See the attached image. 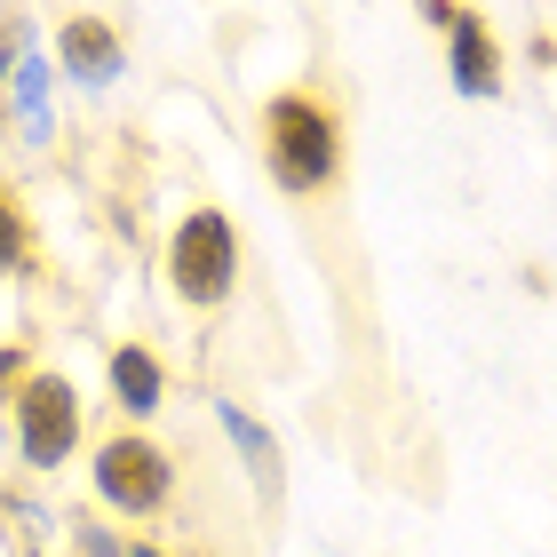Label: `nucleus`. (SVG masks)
Masks as SVG:
<instances>
[{"instance_id": "f257e3e1", "label": "nucleus", "mask_w": 557, "mask_h": 557, "mask_svg": "<svg viewBox=\"0 0 557 557\" xmlns=\"http://www.w3.org/2000/svg\"><path fill=\"white\" fill-rule=\"evenodd\" d=\"M263 136H271V168L287 191H319L326 175H335V128H326V112H311L302 96H278L263 112Z\"/></svg>"}, {"instance_id": "f03ea898", "label": "nucleus", "mask_w": 557, "mask_h": 557, "mask_svg": "<svg viewBox=\"0 0 557 557\" xmlns=\"http://www.w3.org/2000/svg\"><path fill=\"white\" fill-rule=\"evenodd\" d=\"M232 263H239V247H232V223H223L215 208H199L184 232H175L168 271H175V295L184 302H223L232 295Z\"/></svg>"}, {"instance_id": "7ed1b4c3", "label": "nucleus", "mask_w": 557, "mask_h": 557, "mask_svg": "<svg viewBox=\"0 0 557 557\" xmlns=\"http://www.w3.org/2000/svg\"><path fill=\"white\" fill-rule=\"evenodd\" d=\"M72 438H81V407H72V383H57V374H33L16 398V446L33 470H57Z\"/></svg>"}, {"instance_id": "20e7f679", "label": "nucleus", "mask_w": 557, "mask_h": 557, "mask_svg": "<svg viewBox=\"0 0 557 557\" xmlns=\"http://www.w3.org/2000/svg\"><path fill=\"white\" fill-rule=\"evenodd\" d=\"M168 454L144 446V438H112L104 454H96V494L112 502V510H160L168 502Z\"/></svg>"}, {"instance_id": "39448f33", "label": "nucleus", "mask_w": 557, "mask_h": 557, "mask_svg": "<svg viewBox=\"0 0 557 557\" xmlns=\"http://www.w3.org/2000/svg\"><path fill=\"white\" fill-rule=\"evenodd\" d=\"M446 33H454V81H462V96H494V88H502V64H494L486 24H478V16H454Z\"/></svg>"}, {"instance_id": "423d86ee", "label": "nucleus", "mask_w": 557, "mask_h": 557, "mask_svg": "<svg viewBox=\"0 0 557 557\" xmlns=\"http://www.w3.org/2000/svg\"><path fill=\"white\" fill-rule=\"evenodd\" d=\"M64 72H72V81H96V88H104V81H120V40L104 33V24H64Z\"/></svg>"}, {"instance_id": "0eeeda50", "label": "nucleus", "mask_w": 557, "mask_h": 557, "mask_svg": "<svg viewBox=\"0 0 557 557\" xmlns=\"http://www.w3.org/2000/svg\"><path fill=\"white\" fill-rule=\"evenodd\" d=\"M9 112H16L24 144H48V64L33 57V48H24L16 72H9Z\"/></svg>"}, {"instance_id": "6e6552de", "label": "nucleus", "mask_w": 557, "mask_h": 557, "mask_svg": "<svg viewBox=\"0 0 557 557\" xmlns=\"http://www.w3.org/2000/svg\"><path fill=\"white\" fill-rule=\"evenodd\" d=\"M112 391H120L128 414H151V407H160V367H151L144 350H120V359H112Z\"/></svg>"}, {"instance_id": "1a4fd4ad", "label": "nucleus", "mask_w": 557, "mask_h": 557, "mask_svg": "<svg viewBox=\"0 0 557 557\" xmlns=\"http://www.w3.org/2000/svg\"><path fill=\"white\" fill-rule=\"evenodd\" d=\"M215 414H223V430H232V446L247 454V462H256V478H278V446H271V430H256L239 407H215Z\"/></svg>"}, {"instance_id": "9d476101", "label": "nucleus", "mask_w": 557, "mask_h": 557, "mask_svg": "<svg viewBox=\"0 0 557 557\" xmlns=\"http://www.w3.org/2000/svg\"><path fill=\"white\" fill-rule=\"evenodd\" d=\"M24 256V232H16V215H9V199H0V271H9Z\"/></svg>"}, {"instance_id": "9b49d317", "label": "nucleus", "mask_w": 557, "mask_h": 557, "mask_svg": "<svg viewBox=\"0 0 557 557\" xmlns=\"http://www.w3.org/2000/svg\"><path fill=\"white\" fill-rule=\"evenodd\" d=\"M16 367H24V359H16V350H0V383H9V374H16Z\"/></svg>"}, {"instance_id": "f8f14e48", "label": "nucleus", "mask_w": 557, "mask_h": 557, "mask_svg": "<svg viewBox=\"0 0 557 557\" xmlns=\"http://www.w3.org/2000/svg\"><path fill=\"white\" fill-rule=\"evenodd\" d=\"M128 557H160V549H128Z\"/></svg>"}]
</instances>
